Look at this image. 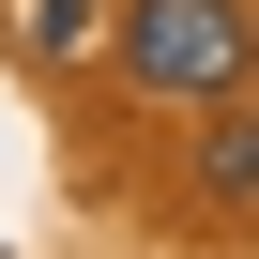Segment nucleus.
<instances>
[{
    "mask_svg": "<svg viewBox=\"0 0 259 259\" xmlns=\"http://www.w3.org/2000/svg\"><path fill=\"white\" fill-rule=\"evenodd\" d=\"M122 61L168 107H229L244 61H259V31H244V0H138V16H122Z\"/></svg>",
    "mask_w": 259,
    "mask_h": 259,
    "instance_id": "nucleus-1",
    "label": "nucleus"
},
{
    "mask_svg": "<svg viewBox=\"0 0 259 259\" xmlns=\"http://www.w3.org/2000/svg\"><path fill=\"white\" fill-rule=\"evenodd\" d=\"M213 183H229V198H259V107H229V122H213Z\"/></svg>",
    "mask_w": 259,
    "mask_h": 259,
    "instance_id": "nucleus-2",
    "label": "nucleus"
},
{
    "mask_svg": "<svg viewBox=\"0 0 259 259\" xmlns=\"http://www.w3.org/2000/svg\"><path fill=\"white\" fill-rule=\"evenodd\" d=\"M92 31V0H31V46H76Z\"/></svg>",
    "mask_w": 259,
    "mask_h": 259,
    "instance_id": "nucleus-3",
    "label": "nucleus"
}]
</instances>
